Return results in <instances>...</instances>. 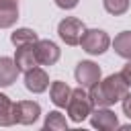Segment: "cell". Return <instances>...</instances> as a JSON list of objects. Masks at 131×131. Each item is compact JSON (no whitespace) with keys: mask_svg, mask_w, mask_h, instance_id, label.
<instances>
[{"mask_svg":"<svg viewBox=\"0 0 131 131\" xmlns=\"http://www.w3.org/2000/svg\"><path fill=\"white\" fill-rule=\"evenodd\" d=\"M80 45L86 53L90 55H100L108 49L111 45V37L102 31V29H86L82 39H80Z\"/></svg>","mask_w":131,"mask_h":131,"instance_id":"3","label":"cell"},{"mask_svg":"<svg viewBox=\"0 0 131 131\" xmlns=\"http://www.w3.org/2000/svg\"><path fill=\"white\" fill-rule=\"evenodd\" d=\"M41 115V106L35 100H18L14 102V121L20 125H33Z\"/></svg>","mask_w":131,"mask_h":131,"instance_id":"7","label":"cell"},{"mask_svg":"<svg viewBox=\"0 0 131 131\" xmlns=\"http://www.w3.org/2000/svg\"><path fill=\"white\" fill-rule=\"evenodd\" d=\"M12 59H14L16 68H18V72H27V70H31V68L39 66V63H37V57H35V43L16 47V51H14V57H12Z\"/></svg>","mask_w":131,"mask_h":131,"instance_id":"10","label":"cell"},{"mask_svg":"<svg viewBox=\"0 0 131 131\" xmlns=\"http://www.w3.org/2000/svg\"><path fill=\"white\" fill-rule=\"evenodd\" d=\"M102 6L108 14L119 16V14H125L129 10V0H102Z\"/></svg>","mask_w":131,"mask_h":131,"instance_id":"18","label":"cell"},{"mask_svg":"<svg viewBox=\"0 0 131 131\" xmlns=\"http://www.w3.org/2000/svg\"><path fill=\"white\" fill-rule=\"evenodd\" d=\"M90 123L100 131H113L119 127V119L113 111H108V106H94L90 113Z\"/></svg>","mask_w":131,"mask_h":131,"instance_id":"8","label":"cell"},{"mask_svg":"<svg viewBox=\"0 0 131 131\" xmlns=\"http://www.w3.org/2000/svg\"><path fill=\"white\" fill-rule=\"evenodd\" d=\"M43 127L49 129V131H63V129H68L66 115H61L59 111H51L49 115H45V123H43Z\"/></svg>","mask_w":131,"mask_h":131,"instance_id":"17","label":"cell"},{"mask_svg":"<svg viewBox=\"0 0 131 131\" xmlns=\"http://www.w3.org/2000/svg\"><path fill=\"white\" fill-rule=\"evenodd\" d=\"M74 76H76V82H78L82 88L90 90V88L102 78V72H100V66H98V63H94V61H90V59H82V61H78V66H76V70H74Z\"/></svg>","mask_w":131,"mask_h":131,"instance_id":"5","label":"cell"},{"mask_svg":"<svg viewBox=\"0 0 131 131\" xmlns=\"http://www.w3.org/2000/svg\"><path fill=\"white\" fill-rule=\"evenodd\" d=\"M16 76H18V68H16L14 59L2 55L0 57V88L12 86L16 82Z\"/></svg>","mask_w":131,"mask_h":131,"instance_id":"11","label":"cell"},{"mask_svg":"<svg viewBox=\"0 0 131 131\" xmlns=\"http://www.w3.org/2000/svg\"><path fill=\"white\" fill-rule=\"evenodd\" d=\"M59 55H61V51H59V47L53 41L39 39L35 43V57H37L39 66H53V63H57Z\"/></svg>","mask_w":131,"mask_h":131,"instance_id":"6","label":"cell"},{"mask_svg":"<svg viewBox=\"0 0 131 131\" xmlns=\"http://www.w3.org/2000/svg\"><path fill=\"white\" fill-rule=\"evenodd\" d=\"M119 74H121V76H123V80H125V82L131 86V59H129V61L123 66V70H121Z\"/></svg>","mask_w":131,"mask_h":131,"instance_id":"21","label":"cell"},{"mask_svg":"<svg viewBox=\"0 0 131 131\" xmlns=\"http://www.w3.org/2000/svg\"><path fill=\"white\" fill-rule=\"evenodd\" d=\"M92 100L88 96V90L86 88H76L72 90L70 98H68V104H66V111H68V117L74 121V123H82L84 119L90 117L92 113Z\"/></svg>","mask_w":131,"mask_h":131,"instance_id":"2","label":"cell"},{"mask_svg":"<svg viewBox=\"0 0 131 131\" xmlns=\"http://www.w3.org/2000/svg\"><path fill=\"white\" fill-rule=\"evenodd\" d=\"M70 94H72V88H70L66 82H61V80H55V82L51 84V88H49L51 102H53L55 106H59V108H66Z\"/></svg>","mask_w":131,"mask_h":131,"instance_id":"13","label":"cell"},{"mask_svg":"<svg viewBox=\"0 0 131 131\" xmlns=\"http://www.w3.org/2000/svg\"><path fill=\"white\" fill-rule=\"evenodd\" d=\"M113 49L117 55H121L123 59H131V31H123L115 37L113 41Z\"/></svg>","mask_w":131,"mask_h":131,"instance_id":"15","label":"cell"},{"mask_svg":"<svg viewBox=\"0 0 131 131\" xmlns=\"http://www.w3.org/2000/svg\"><path fill=\"white\" fill-rule=\"evenodd\" d=\"M10 41L14 47H20V45H31V43H37L39 41V35L33 31V29H16L14 33H10Z\"/></svg>","mask_w":131,"mask_h":131,"instance_id":"16","label":"cell"},{"mask_svg":"<svg viewBox=\"0 0 131 131\" xmlns=\"http://www.w3.org/2000/svg\"><path fill=\"white\" fill-rule=\"evenodd\" d=\"M59 8H63V10H72V8H76L78 6V0H53Z\"/></svg>","mask_w":131,"mask_h":131,"instance_id":"20","label":"cell"},{"mask_svg":"<svg viewBox=\"0 0 131 131\" xmlns=\"http://www.w3.org/2000/svg\"><path fill=\"white\" fill-rule=\"evenodd\" d=\"M18 18V0H0V29H10Z\"/></svg>","mask_w":131,"mask_h":131,"instance_id":"12","label":"cell"},{"mask_svg":"<svg viewBox=\"0 0 131 131\" xmlns=\"http://www.w3.org/2000/svg\"><path fill=\"white\" fill-rule=\"evenodd\" d=\"M121 106H123V115H127L131 119V92H127L123 98H121Z\"/></svg>","mask_w":131,"mask_h":131,"instance_id":"19","label":"cell"},{"mask_svg":"<svg viewBox=\"0 0 131 131\" xmlns=\"http://www.w3.org/2000/svg\"><path fill=\"white\" fill-rule=\"evenodd\" d=\"M129 92V84L123 80L121 74H111L104 80H98L90 90L88 96L92 100V106H111L119 102Z\"/></svg>","mask_w":131,"mask_h":131,"instance_id":"1","label":"cell"},{"mask_svg":"<svg viewBox=\"0 0 131 131\" xmlns=\"http://www.w3.org/2000/svg\"><path fill=\"white\" fill-rule=\"evenodd\" d=\"M47 86H49V76H47V72L43 68L35 66V68H31V70L25 72V88L29 92L41 94V92L47 90Z\"/></svg>","mask_w":131,"mask_h":131,"instance_id":"9","label":"cell"},{"mask_svg":"<svg viewBox=\"0 0 131 131\" xmlns=\"http://www.w3.org/2000/svg\"><path fill=\"white\" fill-rule=\"evenodd\" d=\"M84 31H86V25L76 16H66L57 25V35L66 45H80Z\"/></svg>","mask_w":131,"mask_h":131,"instance_id":"4","label":"cell"},{"mask_svg":"<svg viewBox=\"0 0 131 131\" xmlns=\"http://www.w3.org/2000/svg\"><path fill=\"white\" fill-rule=\"evenodd\" d=\"M14 123V102L0 92V127H10Z\"/></svg>","mask_w":131,"mask_h":131,"instance_id":"14","label":"cell"}]
</instances>
